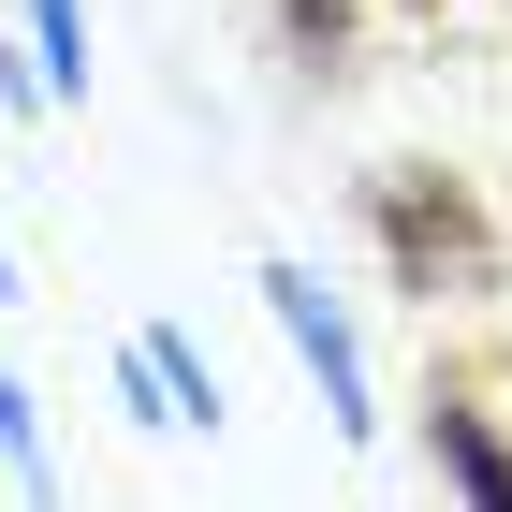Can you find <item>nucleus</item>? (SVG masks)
I'll use <instances>...</instances> for the list:
<instances>
[{"label": "nucleus", "mask_w": 512, "mask_h": 512, "mask_svg": "<svg viewBox=\"0 0 512 512\" xmlns=\"http://www.w3.org/2000/svg\"><path fill=\"white\" fill-rule=\"evenodd\" d=\"M366 220H381V249H395V278H410V293H483V278H498V235H483V205L454 191V176H425V161H395L381 191H366Z\"/></svg>", "instance_id": "f257e3e1"}, {"label": "nucleus", "mask_w": 512, "mask_h": 512, "mask_svg": "<svg viewBox=\"0 0 512 512\" xmlns=\"http://www.w3.org/2000/svg\"><path fill=\"white\" fill-rule=\"evenodd\" d=\"M264 308H278V337L308 352V381H322V425L337 439H366V352H352V308L322 293L308 264H264Z\"/></svg>", "instance_id": "f03ea898"}, {"label": "nucleus", "mask_w": 512, "mask_h": 512, "mask_svg": "<svg viewBox=\"0 0 512 512\" xmlns=\"http://www.w3.org/2000/svg\"><path fill=\"white\" fill-rule=\"evenodd\" d=\"M439 469L469 483V498H483V512H512V439H498V425H483L469 395H439Z\"/></svg>", "instance_id": "7ed1b4c3"}, {"label": "nucleus", "mask_w": 512, "mask_h": 512, "mask_svg": "<svg viewBox=\"0 0 512 512\" xmlns=\"http://www.w3.org/2000/svg\"><path fill=\"white\" fill-rule=\"evenodd\" d=\"M30 59H44V88L74 103L88 88V0H30Z\"/></svg>", "instance_id": "20e7f679"}, {"label": "nucleus", "mask_w": 512, "mask_h": 512, "mask_svg": "<svg viewBox=\"0 0 512 512\" xmlns=\"http://www.w3.org/2000/svg\"><path fill=\"white\" fill-rule=\"evenodd\" d=\"M278 30L308 44V59H337V44H352V0H278Z\"/></svg>", "instance_id": "39448f33"}, {"label": "nucleus", "mask_w": 512, "mask_h": 512, "mask_svg": "<svg viewBox=\"0 0 512 512\" xmlns=\"http://www.w3.org/2000/svg\"><path fill=\"white\" fill-rule=\"evenodd\" d=\"M0 469L44 483V425H30V395H15V381H0Z\"/></svg>", "instance_id": "423d86ee"}, {"label": "nucleus", "mask_w": 512, "mask_h": 512, "mask_svg": "<svg viewBox=\"0 0 512 512\" xmlns=\"http://www.w3.org/2000/svg\"><path fill=\"white\" fill-rule=\"evenodd\" d=\"M0 293H15V264H0Z\"/></svg>", "instance_id": "0eeeda50"}, {"label": "nucleus", "mask_w": 512, "mask_h": 512, "mask_svg": "<svg viewBox=\"0 0 512 512\" xmlns=\"http://www.w3.org/2000/svg\"><path fill=\"white\" fill-rule=\"evenodd\" d=\"M425 15H439V0H425Z\"/></svg>", "instance_id": "6e6552de"}]
</instances>
